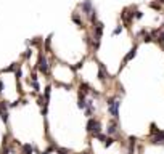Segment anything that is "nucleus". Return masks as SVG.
<instances>
[{"label":"nucleus","mask_w":164,"mask_h":154,"mask_svg":"<svg viewBox=\"0 0 164 154\" xmlns=\"http://www.w3.org/2000/svg\"><path fill=\"white\" fill-rule=\"evenodd\" d=\"M106 106H108V111H110V114L113 116V119L114 120H118V117H119V106H121V100L119 98H108V101H106Z\"/></svg>","instance_id":"obj_1"},{"label":"nucleus","mask_w":164,"mask_h":154,"mask_svg":"<svg viewBox=\"0 0 164 154\" xmlns=\"http://www.w3.org/2000/svg\"><path fill=\"white\" fill-rule=\"evenodd\" d=\"M87 132H89L92 136H97L98 133H101V124H100V120L90 117L89 122H87Z\"/></svg>","instance_id":"obj_2"},{"label":"nucleus","mask_w":164,"mask_h":154,"mask_svg":"<svg viewBox=\"0 0 164 154\" xmlns=\"http://www.w3.org/2000/svg\"><path fill=\"white\" fill-rule=\"evenodd\" d=\"M37 69L40 71L42 74H49L50 71V64H49V60H47L45 55H39V61H37Z\"/></svg>","instance_id":"obj_3"},{"label":"nucleus","mask_w":164,"mask_h":154,"mask_svg":"<svg viewBox=\"0 0 164 154\" xmlns=\"http://www.w3.org/2000/svg\"><path fill=\"white\" fill-rule=\"evenodd\" d=\"M151 145L154 146H159V145H164V132L163 130H159L158 133H154V135H151Z\"/></svg>","instance_id":"obj_4"},{"label":"nucleus","mask_w":164,"mask_h":154,"mask_svg":"<svg viewBox=\"0 0 164 154\" xmlns=\"http://www.w3.org/2000/svg\"><path fill=\"white\" fill-rule=\"evenodd\" d=\"M103 29H105V26H103V23L97 21V23H95V24H93V31H95V40H101Z\"/></svg>","instance_id":"obj_5"},{"label":"nucleus","mask_w":164,"mask_h":154,"mask_svg":"<svg viewBox=\"0 0 164 154\" xmlns=\"http://www.w3.org/2000/svg\"><path fill=\"white\" fill-rule=\"evenodd\" d=\"M106 132H108V136L114 135V133L118 132V120H111L110 124H108V128H106Z\"/></svg>","instance_id":"obj_6"},{"label":"nucleus","mask_w":164,"mask_h":154,"mask_svg":"<svg viewBox=\"0 0 164 154\" xmlns=\"http://www.w3.org/2000/svg\"><path fill=\"white\" fill-rule=\"evenodd\" d=\"M79 7H81L82 11H84V13H87V15H89L90 11L93 10V7H92V0H84V2H82Z\"/></svg>","instance_id":"obj_7"},{"label":"nucleus","mask_w":164,"mask_h":154,"mask_svg":"<svg viewBox=\"0 0 164 154\" xmlns=\"http://www.w3.org/2000/svg\"><path fill=\"white\" fill-rule=\"evenodd\" d=\"M137 48H138V47H137V45H134V47H132V48H130V51H129V53H127V55H126V56H124V63H127V61H130V60H132V58H134V56H135V55H137Z\"/></svg>","instance_id":"obj_8"},{"label":"nucleus","mask_w":164,"mask_h":154,"mask_svg":"<svg viewBox=\"0 0 164 154\" xmlns=\"http://www.w3.org/2000/svg\"><path fill=\"white\" fill-rule=\"evenodd\" d=\"M90 85L89 84H85V82H82V84H81V87H79V93H81V95H84V96H85V95L87 93H90Z\"/></svg>","instance_id":"obj_9"},{"label":"nucleus","mask_w":164,"mask_h":154,"mask_svg":"<svg viewBox=\"0 0 164 154\" xmlns=\"http://www.w3.org/2000/svg\"><path fill=\"white\" fill-rule=\"evenodd\" d=\"M135 145H137V138H135V136H129V154H134Z\"/></svg>","instance_id":"obj_10"},{"label":"nucleus","mask_w":164,"mask_h":154,"mask_svg":"<svg viewBox=\"0 0 164 154\" xmlns=\"http://www.w3.org/2000/svg\"><path fill=\"white\" fill-rule=\"evenodd\" d=\"M32 153H34V146L32 145H29V143L23 145V154H32Z\"/></svg>","instance_id":"obj_11"},{"label":"nucleus","mask_w":164,"mask_h":154,"mask_svg":"<svg viewBox=\"0 0 164 154\" xmlns=\"http://www.w3.org/2000/svg\"><path fill=\"white\" fill-rule=\"evenodd\" d=\"M98 77H100V80H103V82L106 80V74H105V66H103V64H100V72H98Z\"/></svg>","instance_id":"obj_12"},{"label":"nucleus","mask_w":164,"mask_h":154,"mask_svg":"<svg viewBox=\"0 0 164 154\" xmlns=\"http://www.w3.org/2000/svg\"><path fill=\"white\" fill-rule=\"evenodd\" d=\"M89 16H90V18H89L90 23H92V24H95V23H97V10L93 8V10H92L90 13H89Z\"/></svg>","instance_id":"obj_13"},{"label":"nucleus","mask_w":164,"mask_h":154,"mask_svg":"<svg viewBox=\"0 0 164 154\" xmlns=\"http://www.w3.org/2000/svg\"><path fill=\"white\" fill-rule=\"evenodd\" d=\"M71 18H73V21H74L77 26H82V19H81V16H79L77 13H73V16H71Z\"/></svg>","instance_id":"obj_14"},{"label":"nucleus","mask_w":164,"mask_h":154,"mask_svg":"<svg viewBox=\"0 0 164 154\" xmlns=\"http://www.w3.org/2000/svg\"><path fill=\"white\" fill-rule=\"evenodd\" d=\"M113 143H114V138H113V136H108V138H106V141L103 143V146H105V148H110V146L113 145Z\"/></svg>","instance_id":"obj_15"},{"label":"nucleus","mask_w":164,"mask_h":154,"mask_svg":"<svg viewBox=\"0 0 164 154\" xmlns=\"http://www.w3.org/2000/svg\"><path fill=\"white\" fill-rule=\"evenodd\" d=\"M122 29H124V27H122L121 24H119V26H118V27H116V29L113 31V35H118V34H121V32H122Z\"/></svg>","instance_id":"obj_16"},{"label":"nucleus","mask_w":164,"mask_h":154,"mask_svg":"<svg viewBox=\"0 0 164 154\" xmlns=\"http://www.w3.org/2000/svg\"><path fill=\"white\" fill-rule=\"evenodd\" d=\"M150 7H151V8H154V10H158V11L161 10V5H159V3H156V2H153Z\"/></svg>","instance_id":"obj_17"},{"label":"nucleus","mask_w":164,"mask_h":154,"mask_svg":"<svg viewBox=\"0 0 164 154\" xmlns=\"http://www.w3.org/2000/svg\"><path fill=\"white\" fill-rule=\"evenodd\" d=\"M142 16H143L142 11H135V15H134V18H135V19H142Z\"/></svg>","instance_id":"obj_18"},{"label":"nucleus","mask_w":164,"mask_h":154,"mask_svg":"<svg viewBox=\"0 0 164 154\" xmlns=\"http://www.w3.org/2000/svg\"><path fill=\"white\" fill-rule=\"evenodd\" d=\"M82 64H84V61H81V63H77V64L74 66V69H81L82 68Z\"/></svg>","instance_id":"obj_19"},{"label":"nucleus","mask_w":164,"mask_h":154,"mask_svg":"<svg viewBox=\"0 0 164 154\" xmlns=\"http://www.w3.org/2000/svg\"><path fill=\"white\" fill-rule=\"evenodd\" d=\"M158 2H161V3H164V0H158Z\"/></svg>","instance_id":"obj_20"},{"label":"nucleus","mask_w":164,"mask_h":154,"mask_svg":"<svg viewBox=\"0 0 164 154\" xmlns=\"http://www.w3.org/2000/svg\"><path fill=\"white\" fill-rule=\"evenodd\" d=\"M82 154H89V153H82Z\"/></svg>","instance_id":"obj_21"}]
</instances>
